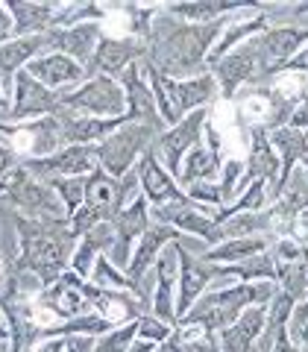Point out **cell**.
Instances as JSON below:
<instances>
[{"label": "cell", "instance_id": "ee69618b", "mask_svg": "<svg viewBox=\"0 0 308 352\" xmlns=\"http://www.w3.org/2000/svg\"><path fill=\"white\" fill-rule=\"evenodd\" d=\"M285 74H308V44L291 59V65L285 68Z\"/></svg>", "mask_w": 308, "mask_h": 352}, {"label": "cell", "instance_id": "d6a6232c", "mask_svg": "<svg viewBox=\"0 0 308 352\" xmlns=\"http://www.w3.org/2000/svg\"><path fill=\"white\" fill-rule=\"evenodd\" d=\"M223 273L229 279H241V282H276V256L267 252H258L252 258H244L238 264H223Z\"/></svg>", "mask_w": 308, "mask_h": 352}, {"label": "cell", "instance_id": "5b68a950", "mask_svg": "<svg viewBox=\"0 0 308 352\" xmlns=\"http://www.w3.org/2000/svg\"><path fill=\"white\" fill-rule=\"evenodd\" d=\"M59 109L85 118H124L126 94L118 80L88 76L82 85L71 88V91H59Z\"/></svg>", "mask_w": 308, "mask_h": 352}, {"label": "cell", "instance_id": "277c9868", "mask_svg": "<svg viewBox=\"0 0 308 352\" xmlns=\"http://www.w3.org/2000/svg\"><path fill=\"white\" fill-rule=\"evenodd\" d=\"M308 44V27H267L252 38L256 47V59H258V74L252 85H270L285 68L291 65V59Z\"/></svg>", "mask_w": 308, "mask_h": 352}, {"label": "cell", "instance_id": "7a4b0ae2", "mask_svg": "<svg viewBox=\"0 0 308 352\" xmlns=\"http://www.w3.org/2000/svg\"><path fill=\"white\" fill-rule=\"evenodd\" d=\"M12 226L18 232V264L21 270L32 273L44 288L53 285L68 270L76 238L71 235L68 217H24L12 214Z\"/></svg>", "mask_w": 308, "mask_h": 352}, {"label": "cell", "instance_id": "d590c367", "mask_svg": "<svg viewBox=\"0 0 308 352\" xmlns=\"http://www.w3.org/2000/svg\"><path fill=\"white\" fill-rule=\"evenodd\" d=\"M88 282L97 285V288H103V291H129V294H132V285H129V279H126V273L118 270L106 256H100V258L94 261Z\"/></svg>", "mask_w": 308, "mask_h": 352}, {"label": "cell", "instance_id": "7402d4cb", "mask_svg": "<svg viewBox=\"0 0 308 352\" xmlns=\"http://www.w3.org/2000/svg\"><path fill=\"white\" fill-rule=\"evenodd\" d=\"M24 71L32 80H38L44 88H50V91H71V88L82 85L88 80L82 65H76L74 59L62 56V53H41Z\"/></svg>", "mask_w": 308, "mask_h": 352}, {"label": "cell", "instance_id": "836d02e7", "mask_svg": "<svg viewBox=\"0 0 308 352\" xmlns=\"http://www.w3.org/2000/svg\"><path fill=\"white\" fill-rule=\"evenodd\" d=\"M276 288L282 294H288L291 300L302 302L308 294L305 261H276Z\"/></svg>", "mask_w": 308, "mask_h": 352}, {"label": "cell", "instance_id": "f1b7e54d", "mask_svg": "<svg viewBox=\"0 0 308 352\" xmlns=\"http://www.w3.org/2000/svg\"><path fill=\"white\" fill-rule=\"evenodd\" d=\"M247 3H226V0H197V3H168L162 6L168 15L185 21V24H214L229 15L241 12Z\"/></svg>", "mask_w": 308, "mask_h": 352}, {"label": "cell", "instance_id": "484cf974", "mask_svg": "<svg viewBox=\"0 0 308 352\" xmlns=\"http://www.w3.org/2000/svg\"><path fill=\"white\" fill-rule=\"evenodd\" d=\"M270 144L276 150L279 164H282V173H279V194L285 188V182L291 179L294 168L308 156V138L302 129H294V126H279L270 132Z\"/></svg>", "mask_w": 308, "mask_h": 352}, {"label": "cell", "instance_id": "b9f144b4", "mask_svg": "<svg viewBox=\"0 0 308 352\" xmlns=\"http://www.w3.org/2000/svg\"><path fill=\"white\" fill-rule=\"evenodd\" d=\"M288 126H294V129H308V94H302L300 97V103H296V109H294V115H291V120H288Z\"/></svg>", "mask_w": 308, "mask_h": 352}, {"label": "cell", "instance_id": "1f68e13d", "mask_svg": "<svg viewBox=\"0 0 308 352\" xmlns=\"http://www.w3.org/2000/svg\"><path fill=\"white\" fill-rule=\"evenodd\" d=\"M220 235L223 241H232V238H250V235H270L273 238V217L270 212H238V214H229L226 220H220Z\"/></svg>", "mask_w": 308, "mask_h": 352}, {"label": "cell", "instance_id": "c3c4849f", "mask_svg": "<svg viewBox=\"0 0 308 352\" xmlns=\"http://www.w3.org/2000/svg\"><path fill=\"white\" fill-rule=\"evenodd\" d=\"M0 285H3V256H0Z\"/></svg>", "mask_w": 308, "mask_h": 352}, {"label": "cell", "instance_id": "ac0fdd59", "mask_svg": "<svg viewBox=\"0 0 308 352\" xmlns=\"http://www.w3.org/2000/svg\"><path fill=\"white\" fill-rule=\"evenodd\" d=\"M156 288H153L150 314L164 320L168 326H176V282H179V256H176V241L162 250L156 261Z\"/></svg>", "mask_w": 308, "mask_h": 352}, {"label": "cell", "instance_id": "74e56055", "mask_svg": "<svg viewBox=\"0 0 308 352\" xmlns=\"http://www.w3.org/2000/svg\"><path fill=\"white\" fill-rule=\"evenodd\" d=\"M135 338H138V326H135V320H129V323L115 326L112 332H106V335L97 338L94 352H126Z\"/></svg>", "mask_w": 308, "mask_h": 352}, {"label": "cell", "instance_id": "7dc6e473", "mask_svg": "<svg viewBox=\"0 0 308 352\" xmlns=\"http://www.w3.org/2000/svg\"><path fill=\"white\" fill-rule=\"evenodd\" d=\"M0 335H9V329H6V317H3V311H0Z\"/></svg>", "mask_w": 308, "mask_h": 352}, {"label": "cell", "instance_id": "ffe728a7", "mask_svg": "<svg viewBox=\"0 0 308 352\" xmlns=\"http://www.w3.org/2000/svg\"><path fill=\"white\" fill-rule=\"evenodd\" d=\"M176 238H179V232H176L173 226L150 220V226L144 229V235L138 238L135 250H132V258H129L126 270H124V273H126V279H129V285H132V291H135V285L153 270V264L159 261L162 250L168 247V244H173Z\"/></svg>", "mask_w": 308, "mask_h": 352}, {"label": "cell", "instance_id": "ba28073f", "mask_svg": "<svg viewBox=\"0 0 308 352\" xmlns=\"http://www.w3.org/2000/svg\"><path fill=\"white\" fill-rule=\"evenodd\" d=\"M97 296H100V288L82 276H76V273L68 267L56 282L47 285L36 300L41 308H47L50 314H56L59 323H65V320H74V317L91 314L94 305H97Z\"/></svg>", "mask_w": 308, "mask_h": 352}, {"label": "cell", "instance_id": "9a60e30c", "mask_svg": "<svg viewBox=\"0 0 308 352\" xmlns=\"http://www.w3.org/2000/svg\"><path fill=\"white\" fill-rule=\"evenodd\" d=\"M212 76L217 82V94L223 100H235L238 91L244 85H252L258 74V59H256V47H252V38L247 44H241L232 53H226L220 62H214L212 68Z\"/></svg>", "mask_w": 308, "mask_h": 352}, {"label": "cell", "instance_id": "f6af8a7d", "mask_svg": "<svg viewBox=\"0 0 308 352\" xmlns=\"http://www.w3.org/2000/svg\"><path fill=\"white\" fill-rule=\"evenodd\" d=\"M32 352H65V338H44L32 346Z\"/></svg>", "mask_w": 308, "mask_h": 352}, {"label": "cell", "instance_id": "7c38bea8", "mask_svg": "<svg viewBox=\"0 0 308 352\" xmlns=\"http://www.w3.org/2000/svg\"><path fill=\"white\" fill-rule=\"evenodd\" d=\"M112 223V232H115V241L112 247H109L106 258L115 264L118 270H126V264L132 258V250H135L138 238L144 235V229L150 226V203L144 197H135L126 208H120V212L109 220Z\"/></svg>", "mask_w": 308, "mask_h": 352}, {"label": "cell", "instance_id": "f907efd6", "mask_svg": "<svg viewBox=\"0 0 308 352\" xmlns=\"http://www.w3.org/2000/svg\"><path fill=\"white\" fill-rule=\"evenodd\" d=\"M302 176H305V182H308V170H302Z\"/></svg>", "mask_w": 308, "mask_h": 352}, {"label": "cell", "instance_id": "603a6c76", "mask_svg": "<svg viewBox=\"0 0 308 352\" xmlns=\"http://www.w3.org/2000/svg\"><path fill=\"white\" fill-rule=\"evenodd\" d=\"M53 118L59 120L65 147L68 144H100L115 129L129 124L126 115L124 118H85V115H71V112H65V109H56Z\"/></svg>", "mask_w": 308, "mask_h": 352}, {"label": "cell", "instance_id": "4316f807", "mask_svg": "<svg viewBox=\"0 0 308 352\" xmlns=\"http://www.w3.org/2000/svg\"><path fill=\"white\" fill-rule=\"evenodd\" d=\"M6 12L12 15V27H15V38H27V36H44L53 24V15H56L59 6L53 3H18V0H9Z\"/></svg>", "mask_w": 308, "mask_h": 352}, {"label": "cell", "instance_id": "d4e9b609", "mask_svg": "<svg viewBox=\"0 0 308 352\" xmlns=\"http://www.w3.org/2000/svg\"><path fill=\"white\" fill-rule=\"evenodd\" d=\"M112 241H115L112 223H97L91 232H85L80 241H76V247L71 252V270L76 273V276L88 279V276H91L94 261L100 256H106L109 247H112Z\"/></svg>", "mask_w": 308, "mask_h": 352}, {"label": "cell", "instance_id": "5bb4252c", "mask_svg": "<svg viewBox=\"0 0 308 352\" xmlns=\"http://www.w3.org/2000/svg\"><path fill=\"white\" fill-rule=\"evenodd\" d=\"M147 56V44L141 38H112L103 36L100 44H97L91 62L85 68V76H109V80H120V74L126 68H132L135 62H141Z\"/></svg>", "mask_w": 308, "mask_h": 352}, {"label": "cell", "instance_id": "681fc988", "mask_svg": "<svg viewBox=\"0 0 308 352\" xmlns=\"http://www.w3.org/2000/svg\"><path fill=\"white\" fill-rule=\"evenodd\" d=\"M0 352H9V344H3V338H0Z\"/></svg>", "mask_w": 308, "mask_h": 352}, {"label": "cell", "instance_id": "f35d334b", "mask_svg": "<svg viewBox=\"0 0 308 352\" xmlns=\"http://www.w3.org/2000/svg\"><path fill=\"white\" fill-rule=\"evenodd\" d=\"M135 326H138V338L141 340H150V344H164L168 340V335L173 332V326H168L164 320H159V317H153V314H141L138 320H135Z\"/></svg>", "mask_w": 308, "mask_h": 352}, {"label": "cell", "instance_id": "cb8c5ba5", "mask_svg": "<svg viewBox=\"0 0 308 352\" xmlns=\"http://www.w3.org/2000/svg\"><path fill=\"white\" fill-rule=\"evenodd\" d=\"M41 53H47V36H27L0 44V88H3L6 97L12 94L18 71L36 56H41Z\"/></svg>", "mask_w": 308, "mask_h": 352}, {"label": "cell", "instance_id": "9c48e42d", "mask_svg": "<svg viewBox=\"0 0 308 352\" xmlns=\"http://www.w3.org/2000/svg\"><path fill=\"white\" fill-rule=\"evenodd\" d=\"M0 135L18 153V159H47L65 147L59 120L53 115L24 120V124H0Z\"/></svg>", "mask_w": 308, "mask_h": 352}, {"label": "cell", "instance_id": "d6986e66", "mask_svg": "<svg viewBox=\"0 0 308 352\" xmlns=\"http://www.w3.org/2000/svg\"><path fill=\"white\" fill-rule=\"evenodd\" d=\"M44 36H47V50L50 53H62V56H68L76 65L88 68L97 44H100V38H103V24L91 21V24H80V27L47 30Z\"/></svg>", "mask_w": 308, "mask_h": 352}, {"label": "cell", "instance_id": "7bdbcfd3", "mask_svg": "<svg viewBox=\"0 0 308 352\" xmlns=\"http://www.w3.org/2000/svg\"><path fill=\"white\" fill-rule=\"evenodd\" d=\"M15 38V27H12V15L6 12V6L0 3V44L12 41Z\"/></svg>", "mask_w": 308, "mask_h": 352}, {"label": "cell", "instance_id": "44dd1931", "mask_svg": "<svg viewBox=\"0 0 308 352\" xmlns=\"http://www.w3.org/2000/svg\"><path fill=\"white\" fill-rule=\"evenodd\" d=\"M118 82L126 94V120L129 124H144V126L156 129V132H164L156 100H153V91H150V85L144 80V74H141V68H138V62L120 74Z\"/></svg>", "mask_w": 308, "mask_h": 352}, {"label": "cell", "instance_id": "e575fe53", "mask_svg": "<svg viewBox=\"0 0 308 352\" xmlns=\"http://www.w3.org/2000/svg\"><path fill=\"white\" fill-rule=\"evenodd\" d=\"M217 188H220V203H223V208L232 206L235 194H241L247 188V182H244V162H241V159H226L223 164H220Z\"/></svg>", "mask_w": 308, "mask_h": 352}, {"label": "cell", "instance_id": "30bf717a", "mask_svg": "<svg viewBox=\"0 0 308 352\" xmlns=\"http://www.w3.org/2000/svg\"><path fill=\"white\" fill-rule=\"evenodd\" d=\"M206 124H208V109H197V112L185 115L179 124L159 132V138L153 141V153H156L159 162H164V170H168L173 179H179L182 159L200 144Z\"/></svg>", "mask_w": 308, "mask_h": 352}, {"label": "cell", "instance_id": "f546056e", "mask_svg": "<svg viewBox=\"0 0 308 352\" xmlns=\"http://www.w3.org/2000/svg\"><path fill=\"white\" fill-rule=\"evenodd\" d=\"M273 241H276V238H270V235L232 238V241H223V244H217V247H208L203 252V258L212 261V264H238L244 258L258 256V252H267Z\"/></svg>", "mask_w": 308, "mask_h": 352}, {"label": "cell", "instance_id": "4dcf8cb0", "mask_svg": "<svg viewBox=\"0 0 308 352\" xmlns=\"http://www.w3.org/2000/svg\"><path fill=\"white\" fill-rule=\"evenodd\" d=\"M220 153H214L212 147H203L197 144L188 156L182 159V170H179V188H191L197 182H214L217 173H220Z\"/></svg>", "mask_w": 308, "mask_h": 352}, {"label": "cell", "instance_id": "ab89813d", "mask_svg": "<svg viewBox=\"0 0 308 352\" xmlns=\"http://www.w3.org/2000/svg\"><path fill=\"white\" fill-rule=\"evenodd\" d=\"M94 335H68L65 338V352H94Z\"/></svg>", "mask_w": 308, "mask_h": 352}, {"label": "cell", "instance_id": "8d00e7d4", "mask_svg": "<svg viewBox=\"0 0 308 352\" xmlns=\"http://www.w3.org/2000/svg\"><path fill=\"white\" fill-rule=\"evenodd\" d=\"M47 182L65 206V217H71L85 203V176H65V179H47Z\"/></svg>", "mask_w": 308, "mask_h": 352}, {"label": "cell", "instance_id": "52a82bcc", "mask_svg": "<svg viewBox=\"0 0 308 352\" xmlns=\"http://www.w3.org/2000/svg\"><path fill=\"white\" fill-rule=\"evenodd\" d=\"M0 197H6L18 208V214L24 217H65V206L56 197V191L50 188V182L30 176L21 168V162L0 182Z\"/></svg>", "mask_w": 308, "mask_h": 352}, {"label": "cell", "instance_id": "8fae6325", "mask_svg": "<svg viewBox=\"0 0 308 352\" xmlns=\"http://www.w3.org/2000/svg\"><path fill=\"white\" fill-rule=\"evenodd\" d=\"M182 238V235H179ZM179 238H176V256H179V282H176V320L188 311V308L200 300V296L212 288V282H223L229 279L223 273V264H212L203 256L188 252Z\"/></svg>", "mask_w": 308, "mask_h": 352}, {"label": "cell", "instance_id": "bcb514c9", "mask_svg": "<svg viewBox=\"0 0 308 352\" xmlns=\"http://www.w3.org/2000/svg\"><path fill=\"white\" fill-rule=\"evenodd\" d=\"M282 15H291V18H308V3H296V6H288V9H279Z\"/></svg>", "mask_w": 308, "mask_h": 352}, {"label": "cell", "instance_id": "816d5d0a", "mask_svg": "<svg viewBox=\"0 0 308 352\" xmlns=\"http://www.w3.org/2000/svg\"><path fill=\"white\" fill-rule=\"evenodd\" d=\"M305 138H308V129H305Z\"/></svg>", "mask_w": 308, "mask_h": 352}, {"label": "cell", "instance_id": "60d3db41", "mask_svg": "<svg viewBox=\"0 0 308 352\" xmlns=\"http://www.w3.org/2000/svg\"><path fill=\"white\" fill-rule=\"evenodd\" d=\"M18 162H21V159H18V153L9 147L6 141H0V182L6 179V173H9V170H15V168H18Z\"/></svg>", "mask_w": 308, "mask_h": 352}, {"label": "cell", "instance_id": "4fadbf2b", "mask_svg": "<svg viewBox=\"0 0 308 352\" xmlns=\"http://www.w3.org/2000/svg\"><path fill=\"white\" fill-rule=\"evenodd\" d=\"M21 168L36 179H65V176H88L97 168L94 144H68L47 159H21Z\"/></svg>", "mask_w": 308, "mask_h": 352}, {"label": "cell", "instance_id": "2e32d148", "mask_svg": "<svg viewBox=\"0 0 308 352\" xmlns=\"http://www.w3.org/2000/svg\"><path fill=\"white\" fill-rule=\"evenodd\" d=\"M56 109H59V91L44 88L38 80H32L27 71H18L15 85H12V109H9V120H12V124H24L30 118L56 115Z\"/></svg>", "mask_w": 308, "mask_h": 352}, {"label": "cell", "instance_id": "83f0119b", "mask_svg": "<svg viewBox=\"0 0 308 352\" xmlns=\"http://www.w3.org/2000/svg\"><path fill=\"white\" fill-rule=\"evenodd\" d=\"M91 212L100 214L106 223L112 220L120 208H118V179L115 176H109L100 164L85 176V203Z\"/></svg>", "mask_w": 308, "mask_h": 352}, {"label": "cell", "instance_id": "8992f818", "mask_svg": "<svg viewBox=\"0 0 308 352\" xmlns=\"http://www.w3.org/2000/svg\"><path fill=\"white\" fill-rule=\"evenodd\" d=\"M159 138L156 129H150L144 124H124L120 129H115L112 135L100 144H94L97 150V164L109 173L120 179L124 173H129L138 164V159L144 156L147 150H153V141Z\"/></svg>", "mask_w": 308, "mask_h": 352}, {"label": "cell", "instance_id": "e0dca14e", "mask_svg": "<svg viewBox=\"0 0 308 352\" xmlns=\"http://www.w3.org/2000/svg\"><path fill=\"white\" fill-rule=\"evenodd\" d=\"M138 179H141V197L150 203V208L168 206V203H188L191 197L179 188V182L164 170V164L156 159V153L147 150L135 164Z\"/></svg>", "mask_w": 308, "mask_h": 352}, {"label": "cell", "instance_id": "6da1fadb", "mask_svg": "<svg viewBox=\"0 0 308 352\" xmlns=\"http://www.w3.org/2000/svg\"><path fill=\"white\" fill-rule=\"evenodd\" d=\"M223 24L226 18L214 21V24H185V21L168 15L159 6V12L150 24V36L144 41L147 44L144 62L153 65L159 74L170 76V80H191V76L208 74L206 59Z\"/></svg>", "mask_w": 308, "mask_h": 352}, {"label": "cell", "instance_id": "3957f363", "mask_svg": "<svg viewBox=\"0 0 308 352\" xmlns=\"http://www.w3.org/2000/svg\"><path fill=\"white\" fill-rule=\"evenodd\" d=\"M276 291H279L276 282H238V285H223V288H212L176 320V326H200L203 332L214 335L220 329L232 326L244 308L267 305L276 296Z\"/></svg>", "mask_w": 308, "mask_h": 352}]
</instances>
